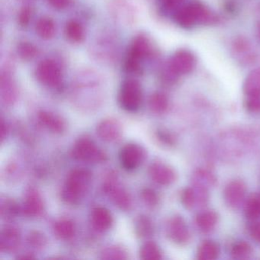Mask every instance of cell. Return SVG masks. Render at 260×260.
Returning <instances> with one entry per match:
<instances>
[{"mask_svg":"<svg viewBox=\"0 0 260 260\" xmlns=\"http://www.w3.org/2000/svg\"><path fill=\"white\" fill-rule=\"evenodd\" d=\"M252 253V247L245 241L237 242L231 248V255L237 259L247 258Z\"/></svg>","mask_w":260,"mask_h":260,"instance_id":"obj_28","label":"cell"},{"mask_svg":"<svg viewBox=\"0 0 260 260\" xmlns=\"http://www.w3.org/2000/svg\"><path fill=\"white\" fill-rule=\"evenodd\" d=\"M140 257L145 260L160 259L162 258V252L156 243L148 242L143 245L141 247L140 250Z\"/></svg>","mask_w":260,"mask_h":260,"instance_id":"obj_24","label":"cell"},{"mask_svg":"<svg viewBox=\"0 0 260 260\" xmlns=\"http://www.w3.org/2000/svg\"><path fill=\"white\" fill-rule=\"evenodd\" d=\"M135 231L137 234L141 237H147L153 233V225L150 219L145 216L138 217L135 223Z\"/></svg>","mask_w":260,"mask_h":260,"instance_id":"obj_29","label":"cell"},{"mask_svg":"<svg viewBox=\"0 0 260 260\" xmlns=\"http://www.w3.org/2000/svg\"><path fill=\"white\" fill-rule=\"evenodd\" d=\"M92 222L99 231H106L112 226L113 219L109 210L98 207L92 211Z\"/></svg>","mask_w":260,"mask_h":260,"instance_id":"obj_16","label":"cell"},{"mask_svg":"<svg viewBox=\"0 0 260 260\" xmlns=\"http://www.w3.org/2000/svg\"><path fill=\"white\" fill-rule=\"evenodd\" d=\"M246 215L250 220H255L260 217V196L250 198L246 203Z\"/></svg>","mask_w":260,"mask_h":260,"instance_id":"obj_30","label":"cell"},{"mask_svg":"<svg viewBox=\"0 0 260 260\" xmlns=\"http://www.w3.org/2000/svg\"><path fill=\"white\" fill-rule=\"evenodd\" d=\"M246 107L251 112H260V96H248Z\"/></svg>","mask_w":260,"mask_h":260,"instance_id":"obj_37","label":"cell"},{"mask_svg":"<svg viewBox=\"0 0 260 260\" xmlns=\"http://www.w3.org/2000/svg\"><path fill=\"white\" fill-rule=\"evenodd\" d=\"M101 255L102 258L106 259H123V258H127V252L122 248L117 247V246L104 249Z\"/></svg>","mask_w":260,"mask_h":260,"instance_id":"obj_31","label":"cell"},{"mask_svg":"<svg viewBox=\"0 0 260 260\" xmlns=\"http://www.w3.org/2000/svg\"><path fill=\"white\" fill-rule=\"evenodd\" d=\"M250 234L253 240L260 243V222L252 225L250 229Z\"/></svg>","mask_w":260,"mask_h":260,"instance_id":"obj_40","label":"cell"},{"mask_svg":"<svg viewBox=\"0 0 260 260\" xmlns=\"http://www.w3.org/2000/svg\"><path fill=\"white\" fill-rule=\"evenodd\" d=\"M64 33L67 39L74 43H79L84 39V28L80 22L76 20H71L67 22Z\"/></svg>","mask_w":260,"mask_h":260,"instance_id":"obj_21","label":"cell"},{"mask_svg":"<svg viewBox=\"0 0 260 260\" xmlns=\"http://www.w3.org/2000/svg\"><path fill=\"white\" fill-rule=\"evenodd\" d=\"M158 137H159V139H160L162 142L168 144V145H172V144H174V138H173V137L170 134L167 133V132H159Z\"/></svg>","mask_w":260,"mask_h":260,"instance_id":"obj_39","label":"cell"},{"mask_svg":"<svg viewBox=\"0 0 260 260\" xmlns=\"http://www.w3.org/2000/svg\"><path fill=\"white\" fill-rule=\"evenodd\" d=\"M36 31L41 39L44 40H49L55 35V23L51 18H40L36 22Z\"/></svg>","mask_w":260,"mask_h":260,"instance_id":"obj_20","label":"cell"},{"mask_svg":"<svg viewBox=\"0 0 260 260\" xmlns=\"http://www.w3.org/2000/svg\"><path fill=\"white\" fill-rule=\"evenodd\" d=\"M17 53L22 60L29 61L37 56L38 48L31 42H22L18 45Z\"/></svg>","mask_w":260,"mask_h":260,"instance_id":"obj_26","label":"cell"},{"mask_svg":"<svg viewBox=\"0 0 260 260\" xmlns=\"http://www.w3.org/2000/svg\"><path fill=\"white\" fill-rule=\"evenodd\" d=\"M104 190L107 194H110L115 205L119 207L121 209L127 211L130 208L132 201L127 191H124L112 182L106 183L105 185Z\"/></svg>","mask_w":260,"mask_h":260,"instance_id":"obj_13","label":"cell"},{"mask_svg":"<svg viewBox=\"0 0 260 260\" xmlns=\"http://www.w3.org/2000/svg\"><path fill=\"white\" fill-rule=\"evenodd\" d=\"M173 19L179 26L182 28H185V29H190L197 25V22L191 13L188 4L179 7L173 13Z\"/></svg>","mask_w":260,"mask_h":260,"instance_id":"obj_17","label":"cell"},{"mask_svg":"<svg viewBox=\"0 0 260 260\" xmlns=\"http://www.w3.org/2000/svg\"><path fill=\"white\" fill-rule=\"evenodd\" d=\"M218 215L214 211H205L198 214L196 222L198 228L203 231H209L217 224Z\"/></svg>","mask_w":260,"mask_h":260,"instance_id":"obj_23","label":"cell"},{"mask_svg":"<svg viewBox=\"0 0 260 260\" xmlns=\"http://www.w3.org/2000/svg\"><path fill=\"white\" fill-rule=\"evenodd\" d=\"M185 0H160L162 9L167 12H173V13L182 7Z\"/></svg>","mask_w":260,"mask_h":260,"instance_id":"obj_36","label":"cell"},{"mask_svg":"<svg viewBox=\"0 0 260 260\" xmlns=\"http://www.w3.org/2000/svg\"><path fill=\"white\" fill-rule=\"evenodd\" d=\"M243 91L247 96H260V68L252 70L245 80Z\"/></svg>","mask_w":260,"mask_h":260,"instance_id":"obj_18","label":"cell"},{"mask_svg":"<svg viewBox=\"0 0 260 260\" xmlns=\"http://www.w3.org/2000/svg\"><path fill=\"white\" fill-rule=\"evenodd\" d=\"M119 158L121 166L125 170H135L144 160L145 151L138 144H127L121 149Z\"/></svg>","mask_w":260,"mask_h":260,"instance_id":"obj_7","label":"cell"},{"mask_svg":"<svg viewBox=\"0 0 260 260\" xmlns=\"http://www.w3.org/2000/svg\"><path fill=\"white\" fill-rule=\"evenodd\" d=\"M19 207L14 201L7 199L1 204V214L5 218H12L17 214Z\"/></svg>","mask_w":260,"mask_h":260,"instance_id":"obj_32","label":"cell"},{"mask_svg":"<svg viewBox=\"0 0 260 260\" xmlns=\"http://www.w3.org/2000/svg\"><path fill=\"white\" fill-rule=\"evenodd\" d=\"M92 181V173L85 168L73 170L67 178L63 198L68 203L75 204L82 199Z\"/></svg>","mask_w":260,"mask_h":260,"instance_id":"obj_2","label":"cell"},{"mask_svg":"<svg viewBox=\"0 0 260 260\" xmlns=\"http://www.w3.org/2000/svg\"><path fill=\"white\" fill-rule=\"evenodd\" d=\"M141 197H142L144 202L149 206H156L159 202V198H158L157 194L154 191L150 189V188H146V189L143 190L142 193H141Z\"/></svg>","mask_w":260,"mask_h":260,"instance_id":"obj_35","label":"cell"},{"mask_svg":"<svg viewBox=\"0 0 260 260\" xmlns=\"http://www.w3.org/2000/svg\"><path fill=\"white\" fill-rule=\"evenodd\" d=\"M20 232L13 226L4 228L0 236V248L3 251L10 252L18 247L20 243Z\"/></svg>","mask_w":260,"mask_h":260,"instance_id":"obj_14","label":"cell"},{"mask_svg":"<svg viewBox=\"0 0 260 260\" xmlns=\"http://www.w3.org/2000/svg\"><path fill=\"white\" fill-rule=\"evenodd\" d=\"M149 105L151 110L155 113H162L168 108V100L164 93L156 92L150 97Z\"/></svg>","mask_w":260,"mask_h":260,"instance_id":"obj_25","label":"cell"},{"mask_svg":"<svg viewBox=\"0 0 260 260\" xmlns=\"http://www.w3.org/2000/svg\"><path fill=\"white\" fill-rule=\"evenodd\" d=\"M142 89L137 80H125L122 83L118 95V101L123 109L129 112L138 110L142 103Z\"/></svg>","mask_w":260,"mask_h":260,"instance_id":"obj_4","label":"cell"},{"mask_svg":"<svg viewBox=\"0 0 260 260\" xmlns=\"http://www.w3.org/2000/svg\"><path fill=\"white\" fill-rule=\"evenodd\" d=\"M99 136L108 142L118 141L122 135V128L118 121L115 119H106L97 127Z\"/></svg>","mask_w":260,"mask_h":260,"instance_id":"obj_11","label":"cell"},{"mask_svg":"<svg viewBox=\"0 0 260 260\" xmlns=\"http://www.w3.org/2000/svg\"><path fill=\"white\" fill-rule=\"evenodd\" d=\"M29 244L36 249H41L46 244V238L43 234L38 231H33L28 237Z\"/></svg>","mask_w":260,"mask_h":260,"instance_id":"obj_34","label":"cell"},{"mask_svg":"<svg viewBox=\"0 0 260 260\" xmlns=\"http://www.w3.org/2000/svg\"><path fill=\"white\" fill-rule=\"evenodd\" d=\"M72 153L75 159L85 162H100L107 159L106 153L89 138L79 139L74 144Z\"/></svg>","mask_w":260,"mask_h":260,"instance_id":"obj_5","label":"cell"},{"mask_svg":"<svg viewBox=\"0 0 260 260\" xmlns=\"http://www.w3.org/2000/svg\"><path fill=\"white\" fill-rule=\"evenodd\" d=\"M43 209V202L39 193L36 190H30L24 202V214L28 217H37L42 214Z\"/></svg>","mask_w":260,"mask_h":260,"instance_id":"obj_15","label":"cell"},{"mask_svg":"<svg viewBox=\"0 0 260 260\" xmlns=\"http://www.w3.org/2000/svg\"><path fill=\"white\" fill-rule=\"evenodd\" d=\"M220 249L218 245L211 240L204 241L197 251V258L200 260H214L218 257Z\"/></svg>","mask_w":260,"mask_h":260,"instance_id":"obj_22","label":"cell"},{"mask_svg":"<svg viewBox=\"0 0 260 260\" xmlns=\"http://www.w3.org/2000/svg\"><path fill=\"white\" fill-rule=\"evenodd\" d=\"M54 232L61 239H69L74 236L75 228L74 223L68 220H62L54 225Z\"/></svg>","mask_w":260,"mask_h":260,"instance_id":"obj_27","label":"cell"},{"mask_svg":"<svg viewBox=\"0 0 260 260\" xmlns=\"http://www.w3.org/2000/svg\"><path fill=\"white\" fill-rule=\"evenodd\" d=\"M32 16V8L29 7V6L24 7L19 12V17H18L19 25L21 27H23V28L28 26L29 25L30 22H31Z\"/></svg>","mask_w":260,"mask_h":260,"instance_id":"obj_33","label":"cell"},{"mask_svg":"<svg viewBox=\"0 0 260 260\" xmlns=\"http://www.w3.org/2000/svg\"><path fill=\"white\" fill-rule=\"evenodd\" d=\"M246 185L242 181H232L226 185L224 198L230 207L237 208L243 202L246 194Z\"/></svg>","mask_w":260,"mask_h":260,"instance_id":"obj_12","label":"cell"},{"mask_svg":"<svg viewBox=\"0 0 260 260\" xmlns=\"http://www.w3.org/2000/svg\"><path fill=\"white\" fill-rule=\"evenodd\" d=\"M167 233L170 240L177 244H185L190 240V232L182 217L175 216L169 220Z\"/></svg>","mask_w":260,"mask_h":260,"instance_id":"obj_8","label":"cell"},{"mask_svg":"<svg viewBox=\"0 0 260 260\" xmlns=\"http://www.w3.org/2000/svg\"><path fill=\"white\" fill-rule=\"evenodd\" d=\"M196 58L188 50H178L169 60L168 70L175 76L185 75L194 70Z\"/></svg>","mask_w":260,"mask_h":260,"instance_id":"obj_6","label":"cell"},{"mask_svg":"<svg viewBox=\"0 0 260 260\" xmlns=\"http://www.w3.org/2000/svg\"><path fill=\"white\" fill-rule=\"evenodd\" d=\"M150 177L155 182L161 185H169L175 182L176 174L170 166L161 162H155L149 170Z\"/></svg>","mask_w":260,"mask_h":260,"instance_id":"obj_10","label":"cell"},{"mask_svg":"<svg viewBox=\"0 0 260 260\" xmlns=\"http://www.w3.org/2000/svg\"><path fill=\"white\" fill-rule=\"evenodd\" d=\"M35 76L39 83L52 89L60 87L63 83V73L60 66L52 60L41 61L35 70Z\"/></svg>","mask_w":260,"mask_h":260,"instance_id":"obj_3","label":"cell"},{"mask_svg":"<svg viewBox=\"0 0 260 260\" xmlns=\"http://www.w3.org/2000/svg\"><path fill=\"white\" fill-rule=\"evenodd\" d=\"M40 122L45 127L55 133H61L65 130V122L61 118L48 112H41L39 114Z\"/></svg>","mask_w":260,"mask_h":260,"instance_id":"obj_19","label":"cell"},{"mask_svg":"<svg viewBox=\"0 0 260 260\" xmlns=\"http://www.w3.org/2000/svg\"><path fill=\"white\" fill-rule=\"evenodd\" d=\"M153 54L151 41L145 35L135 36L131 43L124 62V69L128 74H140L143 71V63Z\"/></svg>","mask_w":260,"mask_h":260,"instance_id":"obj_1","label":"cell"},{"mask_svg":"<svg viewBox=\"0 0 260 260\" xmlns=\"http://www.w3.org/2000/svg\"><path fill=\"white\" fill-rule=\"evenodd\" d=\"M48 2L53 8L62 10L71 5V0H48Z\"/></svg>","mask_w":260,"mask_h":260,"instance_id":"obj_38","label":"cell"},{"mask_svg":"<svg viewBox=\"0 0 260 260\" xmlns=\"http://www.w3.org/2000/svg\"><path fill=\"white\" fill-rule=\"evenodd\" d=\"M258 34H259L260 36V23L259 25H258Z\"/></svg>","mask_w":260,"mask_h":260,"instance_id":"obj_41","label":"cell"},{"mask_svg":"<svg viewBox=\"0 0 260 260\" xmlns=\"http://www.w3.org/2000/svg\"><path fill=\"white\" fill-rule=\"evenodd\" d=\"M0 92L1 98L5 104H13L17 99V88L12 71L9 69L8 66L1 71Z\"/></svg>","mask_w":260,"mask_h":260,"instance_id":"obj_9","label":"cell"}]
</instances>
